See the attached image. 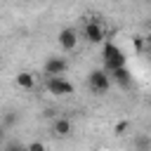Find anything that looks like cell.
<instances>
[{"instance_id":"cell-1","label":"cell","mask_w":151,"mask_h":151,"mask_svg":"<svg viewBox=\"0 0 151 151\" xmlns=\"http://www.w3.org/2000/svg\"><path fill=\"white\" fill-rule=\"evenodd\" d=\"M101 57H104V66H106V71L111 73V71H116V68H123L125 66V54H123V50L116 45V42H104V52H101Z\"/></svg>"},{"instance_id":"cell-2","label":"cell","mask_w":151,"mask_h":151,"mask_svg":"<svg viewBox=\"0 0 151 151\" xmlns=\"http://www.w3.org/2000/svg\"><path fill=\"white\" fill-rule=\"evenodd\" d=\"M87 85H90V90H92L94 94H104V92H109V87H111V76H109V71H104V68L90 71V76H87Z\"/></svg>"},{"instance_id":"cell-3","label":"cell","mask_w":151,"mask_h":151,"mask_svg":"<svg viewBox=\"0 0 151 151\" xmlns=\"http://www.w3.org/2000/svg\"><path fill=\"white\" fill-rule=\"evenodd\" d=\"M68 71V61H66V57H47V61H45V73H47V78H64V73Z\"/></svg>"},{"instance_id":"cell-4","label":"cell","mask_w":151,"mask_h":151,"mask_svg":"<svg viewBox=\"0 0 151 151\" xmlns=\"http://www.w3.org/2000/svg\"><path fill=\"white\" fill-rule=\"evenodd\" d=\"M83 35H85V40L90 45H99V42H104V26L97 19H90L85 24V28H83Z\"/></svg>"},{"instance_id":"cell-5","label":"cell","mask_w":151,"mask_h":151,"mask_svg":"<svg viewBox=\"0 0 151 151\" xmlns=\"http://www.w3.org/2000/svg\"><path fill=\"white\" fill-rule=\"evenodd\" d=\"M45 87H47L50 94H57V97L73 94V85H71L66 78H47V80H45Z\"/></svg>"},{"instance_id":"cell-6","label":"cell","mask_w":151,"mask_h":151,"mask_svg":"<svg viewBox=\"0 0 151 151\" xmlns=\"http://www.w3.org/2000/svg\"><path fill=\"white\" fill-rule=\"evenodd\" d=\"M57 42L64 52H71L78 47V31L76 28H61L59 35H57Z\"/></svg>"},{"instance_id":"cell-7","label":"cell","mask_w":151,"mask_h":151,"mask_svg":"<svg viewBox=\"0 0 151 151\" xmlns=\"http://www.w3.org/2000/svg\"><path fill=\"white\" fill-rule=\"evenodd\" d=\"M109 76H111V83H116V85H118V87H123V90H127V87L132 85V73L127 71V66L116 68V71H111Z\"/></svg>"},{"instance_id":"cell-8","label":"cell","mask_w":151,"mask_h":151,"mask_svg":"<svg viewBox=\"0 0 151 151\" xmlns=\"http://www.w3.org/2000/svg\"><path fill=\"white\" fill-rule=\"evenodd\" d=\"M71 132H73V123H71L68 118H57V120L52 123V134H54V137L66 139Z\"/></svg>"},{"instance_id":"cell-9","label":"cell","mask_w":151,"mask_h":151,"mask_svg":"<svg viewBox=\"0 0 151 151\" xmlns=\"http://www.w3.org/2000/svg\"><path fill=\"white\" fill-rule=\"evenodd\" d=\"M14 80H17V85H19L21 90H33V87H35V76L28 73V71H19Z\"/></svg>"},{"instance_id":"cell-10","label":"cell","mask_w":151,"mask_h":151,"mask_svg":"<svg viewBox=\"0 0 151 151\" xmlns=\"http://www.w3.org/2000/svg\"><path fill=\"white\" fill-rule=\"evenodd\" d=\"M134 151H151V137L149 134H137L134 137Z\"/></svg>"},{"instance_id":"cell-11","label":"cell","mask_w":151,"mask_h":151,"mask_svg":"<svg viewBox=\"0 0 151 151\" xmlns=\"http://www.w3.org/2000/svg\"><path fill=\"white\" fill-rule=\"evenodd\" d=\"M127 127H130V123H127V120H120V123H116L113 132H116V134H125V132H127Z\"/></svg>"},{"instance_id":"cell-12","label":"cell","mask_w":151,"mask_h":151,"mask_svg":"<svg viewBox=\"0 0 151 151\" xmlns=\"http://www.w3.org/2000/svg\"><path fill=\"white\" fill-rule=\"evenodd\" d=\"M26 149H28V151H47V146H45L42 142H31Z\"/></svg>"},{"instance_id":"cell-13","label":"cell","mask_w":151,"mask_h":151,"mask_svg":"<svg viewBox=\"0 0 151 151\" xmlns=\"http://www.w3.org/2000/svg\"><path fill=\"white\" fill-rule=\"evenodd\" d=\"M5 151H28L24 144H17V142H12V144H7L5 146Z\"/></svg>"},{"instance_id":"cell-14","label":"cell","mask_w":151,"mask_h":151,"mask_svg":"<svg viewBox=\"0 0 151 151\" xmlns=\"http://www.w3.org/2000/svg\"><path fill=\"white\" fill-rule=\"evenodd\" d=\"M14 123H17V116L9 111V113L5 116V125H2V127H9V125H14Z\"/></svg>"},{"instance_id":"cell-15","label":"cell","mask_w":151,"mask_h":151,"mask_svg":"<svg viewBox=\"0 0 151 151\" xmlns=\"http://www.w3.org/2000/svg\"><path fill=\"white\" fill-rule=\"evenodd\" d=\"M134 45H137V50H142V47H144V40H142V38H134Z\"/></svg>"},{"instance_id":"cell-16","label":"cell","mask_w":151,"mask_h":151,"mask_svg":"<svg viewBox=\"0 0 151 151\" xmlns=\"http://www.w3.org/2000/svg\"><path fill=\"white\" fill-rule=\"evenodd\" d=\"M2 137H5V127L0 125V142H2Z\"/></svg>"}]
</instances>
